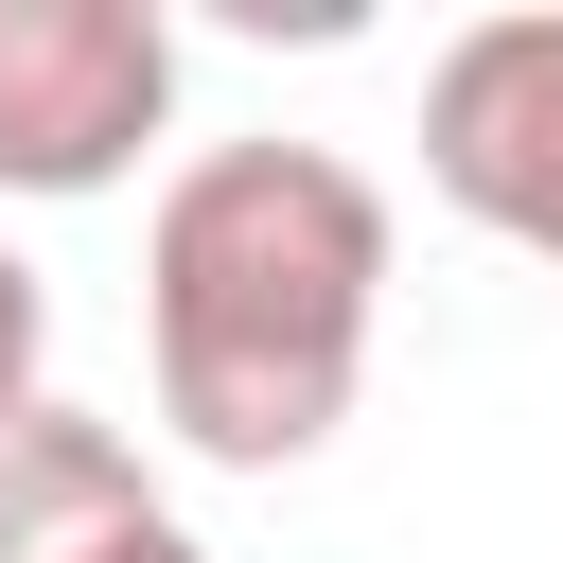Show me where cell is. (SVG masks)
<instances>
[{"label":"cell","instance_id":"obj_1","mask_svg":"<svg viewBox=\"0 0 563 563\" xmlns=\"http://www.w3.org/2000/svg\"><path fill=\"white\" fill-rule=\"evenodd\" d=\"M369 317H387V194L334 141H211L158 176L141 352L158 422L211 475H299L369 387Z\"/></svg>","mask_w":563,"mask_h":563},{"label":"cell","instance_id":"obj_2","mask_svg":"<svg viewBox=\"0 0 563 563\" xmlns=\"http://www.w3.org/2000/svg\"><path fill=\"white\" fill-rule=\"evenodd\" d=\"M176 123V18L158 0H0V194H123Z\"/></svg>","mask_w":563,"mask_h":563},{"label":"cell","instance_id":"obj_3","mask_svg":"<svg viewBox=\"0 0 563 563\" xmlns=\"http://www.w3.org/2000/svg\"><path fill=\"white\" fill-rule=\"evenodd\" d=\"M422 176L493 246L563 264V0H510V18L440 35V70H422Z\"/></svg>","mask_w":563,"mask_h":563},{"label":"cell","instance_id":"obj_4","mask_svg":"<svg viewBox=\"0 0 563 563\" xmlns=\"http://www.w3.org/2000/svg\"><path fill=\"white\" fill-rule=\"evenodd\" d=\"M158 510V475H141V440L106 422V405H18L0 422V563H88V545H123Z\"/></svg>","mask_w":563,"mask_h":563},{"label":"cell","instance_id":"obj_5","mask_svg":"<svg viewBox=\"0 0 563 563\" xmlns=\"http://www.w3.org/2000/svg\"><path fill=\"white\" fill-rule=\"evenodd\" d=\"M18 405H53V282L0 246V422H18Z\"/></svg>","mask_w":563,"mask_h":563},{"label":"cell","instance_id":"obj_6","mask_svg":"<svg viewBox=\"0 0 563 563\" xmlns=\"http://www.w3.org/2000/svg\"><path fill=\"white\" fill-rule=\"evenodd\" d=\"M88 563H211V545H194L176 510H141V528H123V545H88Z\"/></svg>","mask_w":563,"mask_h":563}]
</instances>
